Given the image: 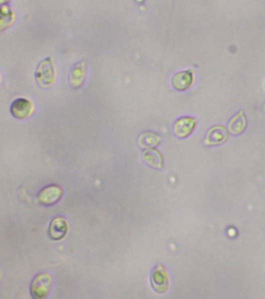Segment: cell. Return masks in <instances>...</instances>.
<instances>
[{"instance_id": "obj_9", "label": "cell", "mask_w": 265, "mask_h": 299, "mask_svg": "<svg viewBox=\"0 0 265 299\" xmlns=\"http://www.w3.org/2000/svg\"><path fill=\"white\" fill-rule=\"evenodd\" d=\"M194 78L192 70L182 71L174 75L172 80L173 86L178 90H185L193 84Z\"/></svg>"}, {"instance_id": "obj_13", "label": "cell", "mask_w": 265, "mask_h": 299, "mask_svg": "<svg viewBox=\"0 0 265 299\" xmlns=\"http://www.w3.org/2000/svg\"><path fill=\"white\" fill-rule=\"evenodd\" d=\"M161 142V136L153 132H146L139 136V144L144 149H152L158 146Z\"/></svg>"}, {"instance_id": "obj_10", "label": "cell", "mask_w": 265, "mask_h": 299, "mask_svg": "<svg viewBox=\"0 0 265 299\" xmlns=\"http://www.w3.org/2000/svg\"><path fill=\"white\" fill-rule=\"evenodd\" d=\"M86 78V62H79L72 68L69 74V81L73 88H80Z\"/></svg>"}, {"instance_id": "obj_11", "label": "cell", "mask_w": 265, "mask_h": 299, "mask_svg": "<svg viewBox=\"0 0 265 299\" xmlns=\"http://www.w3.org/2000/svg\"><path fill=\"white\" fill-rule=\"evenodd\" d=\"M143 160L148 166L155 168H162L164 166V158L157 150L146 149L143 152Z\"/></svg>"}, {"instance_id": "obj_5", "label": "cell", "mask_w": 265, "mask_h": 299, "mask_svg": "<svg viewBox=\"0 0 265 299\" xmlns=\"http://www.w3.org/2000/svg\"><path fill=\"white\" fill-rule=\"evenodd\" d=\"M31 102L26 98H17L11 104V113L12 116L18 120L28 118L32 113Z\"/></svg>"}, {"instance_id": "obj_7", "label": "cell", "mask_w": 265, "mask_h": 299, "mask_svg": "<svg viewBox=\"0 0 265 299\" xmlns=\"http://www.w3.org/2000/svg\"><path fill=\"white\" fill-rule=\"evenodd\" d=\"M67 232H68V223L64 218L58 216L51 220L48 234L53 240L58 241L62 240L67 234Z\"/></svg>"}, {"instance_id": "obj_12", "label": "cell", "mask_w": 265, "mask_h": 299, "mask_svg": "<svg viewBox=\"0 0 265 299\" xmlns=\"http://www.w3.org/2000/svg\"><path fill=\"white\" fill-rule=\"evenodd\" d=\"M247 127V118L244 112H241L231 120L229 124V130L234 135L242 134Z\"/></svg>"}, {"instance_id": "obj_2", "label": "cell", "mask_w": 265, "mask_h": 299, "mask_svg": "<svg viewBox=\"0 0 265 299\" xmlns=\"http://www.w3.org/2000/svg\"><path fill=\"white\" fill-rule=\"evenodd\" d=\"M55 76V68L51 58H46L39 64L36 71V79L40 86L49 88L54 83Z\"/></svg>"}, {"instance_id": "obj_1", "label": "cell", "mask_w": 265, "mask_h": 299, "mask_svg": "<svg viewBox=\"0 0 265 299\" xmlns=\"http://www.w3.org/2000/svg\"><path fill=\"white\" fill-rule=\"evenodd\" d=\"M52 276L48 274H40L32 282L30 292L34 298H43L48 294L52 286Z\"/></svg>"}, {"instance_id": "obj_4", "label": "cell", "mask_w": 265, "mask_h": 299, "mask_svg": "<svg viewBox=\"0 0 265 299\" xmlns=\"http://www.w3.org/2000/svg\"><path fill=\"white\" fill-rule=\"evenodd\" d=\"M63 195V190L59 186H47L43 188L39 194V201L45 206H52L61 200Z\"/></svg>"}, {"instance_id": "obj_8", "label": "cell", "mask_w": 265, "mask_h": 299, "mask_svg": "<svg viewBox=\"0 0 265 299\" xmlns=\"http://www.w3.org/2000/svg\"><path fill=\"white\" fill-rule=\"evenodd\" d=\"M229 134L227 128L222 126H216L211 128L206 136L205 144L206 145L214 146L221 144L228 139Z\"/></svg>"}, {"instance_id": "obj_6", "label": "cell", "mask_w": 265, "mask_h": 299, "mask_svg": "<svg viewBox=\"0 0 265 299\" xmlns=\"http://www.w3.org/2000/svg\"><path fill=\"white\" fill-rule=\"evenodd\" d=\"M197 120L192 117H182L176 122L174 132L178 138H185L193 132L196 127Z\"/></svg>"}, {"instance_id": "obj_3", "label": "cell", "mask_w": 265, "mask_h": 299, "mask_svg": "<svg viewBox=\"0 0 265 299\" xmlns=\"http://www.w3.org/2000/svg\"><path fill=\"white\" fill-rule=\"evenodd\" d=\"M151 284L155 292L163 294L169 288V276L167 270L159 264L153 270L151 276Z\"/></svg>"}]
</instances>
